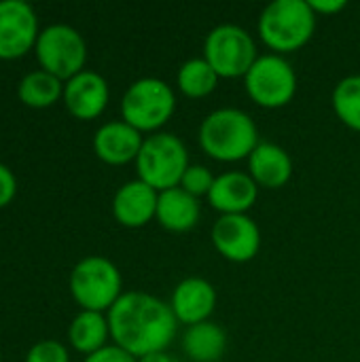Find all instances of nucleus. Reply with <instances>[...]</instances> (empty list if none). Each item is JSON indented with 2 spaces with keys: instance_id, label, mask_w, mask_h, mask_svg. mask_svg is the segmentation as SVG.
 Listing matches in <instances>:
<instances>
[{
  "instance_id": "1",
  "label": "nucleus",
  "mask_w": 360,
  "mask_h": 362,
  "mask_svg": "<svg viewBox=\"0 0 360 362\" xmlns=\"http://www.w3.org/2000/svg\"><path fill=\"white\" fill-rule=\"evenodd\" d=\"M106 318L112 341L136 358L166 352L178 327L170 303L138 291L123 293Z\"/></svg>"
},
{
  "instance_id": "2",
  "label": "nucleus",
  "mask_w": 360,
  "mask_h": 362,
  "mask_svg": "<svg viewBox=\"0 0 360 362\" xmlns=\"http://www.w3.org/2000/svg\"><path fill=\"white\" fill-rule=\"evenodd\" d=\"M197 140L202 151L216 161L248 159L259 144V129L252 117L240 108H216L199 125Z\"/></svg>"
},
{
  "instance_id": "3",
  "label": "nucleus",
  "mask_w": 360,
  "mask_h": 362,
  "mask_svg": "<svg viewBox=\"0 0 360 362\" xmlns=\"http://www.w3.org/2000/svg\"><path fill=\"white\" fill-rule=\"evenodd\" d=\"M316 30V13L308 0H274L259 17L261 40L280 53L301 49Z\"/></svg>"
},
{
  "instance_id": "4",
  "label": "nucleus",
  "mask_w": 360,
  "mask_h": 362,
  "mask_svg": "<svg viewBox=\"0 0 360 362\" xmlns=\"http://www.w3.org/2000/svg\"><path fill=\"white\" fill-rule=\"evenodd\" d=\"M189 165L185 142L170 132H155L144 138L136 157L138 178L159 193L178 187Z\"/></svg>"
},
{
  "instance_id": "5",
  "label": "nucleus",
  "mask_w": 360,
  "mask_h": 362,
  "mask_svg": "<svg viewBox=\"0 0 360 362\" xmlns=\"http://www.w3.org/2000/svg\"><path fill=\"white\" fill-rule=\"evenodd\" d=\"M176 110L174 89L155 76L134 81L121 100V117L125 123L142 132H159Z\"/></svg>"
},
{
  "instance_id": "6",
  "label": "nucleus",
  "mask_w": 360,
  "mask_h": 362,
  "mask_svg": "<svg viewBox=\"0 0 360 362\" xmlns=\"http://www.w3.org/2000/svg\"><path fill=\"white\" fill-rule=\"evenodd\" d=\"M121 288L123 278L117 265L98 255L81 259L70 274V293L89 312H108L123 295Z\"/></svg>"
},
{
  "instance_id": "7",
  "label": "nucleus",
  "mask_w": 360,
  "mask_h": 362,
  "mask_svg": "<svg viewBox=\"0 0 360 362\" xmlns=\"http://www.w3.org/2000/svg\"><path fill=\"white\" fill-rule=\"evenodd\" d=\"M34 53L42 70L66 83L85 70L87 42L76 28L68 23H51L40 30Z\"/></svg>"
},
{
  "instance_id": "8",
  "label": "nucleus",
  "mask_w": 360,
  "mask_h": 362,
  "mask_svg": "<svg viewBox=\"0 0 360 362\" xmlns=\"http://www.w3.org/2000/svg\"><path fill=\"white\" fill-rule=\"evenodd\" d=\"M257 45L248 30L236 23H221L206 34L204 59L221 78L246 76L257 62Z\"/></svg>"
},
{
  "instance_id": "9",
  "label": "nucleus",
  "mask_w": 360,
  "mask_h": 362,
  "mask_svg": "<svg viewBox=\"0 0 360 362\" xmlns=\"http://www.w3.org/2000/svg\"><path fill=\"white\" fill-rule=\"evenodd\" d=\"M246 91L252 102L263 108H282L297 93L295 68L278 53L259 55L244 76Z\"/></svg>"
},
{
  "instance_id": "10",
  "label": "nucleus",
  "mask_w": 360,
  "mask_h": 362,
  "mask_svg": "<svg viewBox=\"0 0 360 362\" xmlns=\"http://www.w3.org/2000/svg\"><path fill=\"white\" fill-rule=\"evenodd\" d=\"M38 34V17L28 2L0 0V59L23 57Z\"/></svg>"
},
{
  "instance_id": "11",
  "label": "nucleus",
  "mask_w": 360,
  "mask_h": 362,
  "mask_svg": "<svg viewBox=\"0 0 360 362\" xmlns=\"http://www.w3.org/2000/svg\"><path fill=\"white\" fill-rule=\"evenodd\" d=\"M212 244L231 263H248L259 255L261 229L248 214H223L212 225Z\"/></svg>"
},
{
  "instance_id": "12",
  "label": "nucleus",
  "mask_w": 360,
  "mask_h": 362,
  "mask_svg": "<svg viewBox=\"0 0 360 362\" xmlns=\"http://www.w3.org/2000/svg\"><path fill=\"white\" fill-rule=\"evenodd\" d=\"M108 83L93 70H83L64 83V104L74 119L91 121L108 106Z\"/></svg>"
},
{
  "instance_id": "13",
  "label": "nucleus",
  "mask_w": 360,
  "mask_h": 362,
  "mask_svg": "<svg viewBox=\"0 0 360 362\" xmlns=\"http://www.w3.org/2000/svg\"><path fill=\"white\" fill-rule=\"evenodd\" d=\"M159 191L142 182L140 178L121 185L112 197V216L127 229L149 225L157 216Z\"/></svg>"
},
{
  "instance_id": "14",
  "label": "nucleus",
  "mask_w": 360,
  "mask_h": 362,
  "mask_svg": "<svg viewBox=\"0 0 360 362\" xmlns=\"http://www.w3.org/2000/svg\"><path fill=\"white\" fill-rule=\"evenodd\" d=\"M170 308L176 320L187 327L206 322L216 308V288L204 278H185L176 284Z\"/></svg>"
},
{
  "instance_id": "15",
  "label": "nucleus",
  "mask_w": 360,
  "mask_h": 362,
  "mask_svg": "<svg viewBox=\"0 0 360 362\" xmlns=\"http://www.w3.org/2000/svg\"><path fill=\"white\" fill-rule=\"evenodd\" d=\"M259 197V185L246 172H223L216 176L208 202L214 210L223 214H246Z\"/></svg>"
},
{
  "instance_id": "16",
  "label": "nucleus",
  "mask_w": 360,
  "mask_h": 362,
  "mask_svg": "<svg viewBox=\"0 0 360 362\" xmlns=\"http://www.w3.org/2000/svg\"><path fill=\"white\" fill-rule=\"evenodd\" d=\"M142 142V134L123 119L108 121L98 127L93 136V151L108 165H125L129 161H136Z\"/></svg>"
},
{
  "instance_id": "17",
  "label": "nucleus",
  "mask_w": 360,
  "mask_h": 362,
  "mask_svg": "<svg viewBox=\"0 0 360 362\" xmlns=\"http://www.w3.org/2000/svg\"><path fill=\"white\" fill-rule=\"evenodd\" d=\"M248 174L259 187L280 189L293 176V159L280 144L259 142L248 157Z\"/></svg>"
},
{
  "instance_id": "18",
  "label": "nucleus",
  "mask_w": 360,
  "mask_h": 362,
  "mask_svg": "<svg viewBox=\"0 0 360 362\" xmlns=\"http://www.w3.org/2000/svg\"><path fill=\"white\" fill-rule=\"evenodd\" d=\"M199 214H202L199 199L187 193L185 189L174 187V189L159 193L155 218L163 229L172 233H185L197 225Z\"/></svg>"
},
{
  "instance_id": "19",
  "label": "nucleus",
  "mask_w": 360,
  "mask_h": 362,
  "mask_svg": "<svg viewBox=\"0 0 360 362\" xmlns=\"http://www.w3.org/2000/svg\"><path fill=\"white\" fill-rule=\"evenodd\" d=\"M182 350L193 362H219L227 352V333L216 322H199L182 335Z\"/></svg>"
},
{
  "instance_id": "20",
  "label": "nucleus",
  "mask_w": 360,
  "mask_h": 362,
  "mask_svg": "<svg viewBox=\"0 0 360 362\" xmlns=\"http://www.w3.org/2000/svg\"><path fill=\"white\" fill-rule=\"evenodd\" d=\"M108 337H110V327H108V318L102 312L81 310L68 327L70 346L85 356L108 346L106 344Z\"/></svg>"
},
{
  "instance_id": "21",
  "label": "nucleus",
  "mask_w": 360,
  "mask_h": 362,
  "mask_svg": "<svg viewBox=\"0 0 360 362\" xmlns=\"http://www.w3.org/2000/svg\"><path fill=\"white\" fill-rule=\"evenodd\" d=\"M17 95L30 108H49L59 98H64V81H59L51 72L38 68V70L28 72L19 81Z\"/></svg>"
},
{
  "instance_id": "22",
  "label": "nucleus",
  "mask_w": 360,
  "mask_h": 362,
  "mask_svg": "<svg viewBox=\"0 0 360 362\" xmlns=\"http://www.w3.org/2000/svg\"><path fill=\"white\" fill-rule=\"evenodd\" d=\"M219 81H221V76L216 74V70L204 57L187 59L178 68V74H176V85L187 98H206V95H210L216 89Z\"/></svg>"
},
{
  "instance_id": "23",
  "label": "nucleus",
  "mask_w": 360,
  "mask_h": 362,
  "mask_svg": "<svg viewBox=\"0 0 360 362\" xmlns=\"http://www.w3.org/2000/svg\"><path fill=\"white\" fill-rule=\"evenodd\" d=\"M331 102L337 119L350 129L360 132V74L342 78L333 89Z\"/></svg>"
},
{
  "instance_id": "24",
  "label": "nucleus",
  "mask_w": 360,
  "mask_h": 362,
  "mask_svg": "<svg viewBox=\"0 0 360 362\" xmlns=\"http://www.w3.org/2000/svg\"><path fill=\"white\" fill-rule=\"evenodd\" d=\"M214 180H216V176L206 168V165H189L187 168V172L182 174V180H180V189H185L187 193H191L193 197H202V195H206L208 197V193H210V189H212V185H214Z\"/></svg>"
},
{
  "instance_id": "25",
  "label": "nucleus",
  "mask_w": 360,
  "mask_h": 362,
  "mask_svg": "<svg viewBox=\"0 0 360 362\" xmlns=\"http://www.w3.org/2000/svg\"><path fill=\"white\" fill-rule=\"evenodd\" d=\"M25 362H70L68 350L55 339H42L28 350Z\"/></svg>"
},
{
  "instance_id": "26",
  "label": "nucleus",
  "mask_w": 360,
  "mask_h": 362,
  "mask_svg": "<svg viewBox=\"0 0 360 362\" xmlns=\"http://www.w3.org/2000/svg\"><path fill=\"white\" fill-rule=\"evenodd\" d=\"M85 362H138V358L132 356L127 350L119 348L117 344H112V346H104L102 350L85 356Z\"/></svg>"
},
{
  "instance_id": "27",
  "label": "nucleus",
  "mask_w": 360,
  "mask_h": 362,
  "mask_svg": "<svg viewBox=\"0 0 360 362\" xmlns=\"http://www.w3.org/2000/svg\"><path fill=\"white\" fill-rule=\"evenodd\" d=\"M17 193V180H15V174L4 165L0 163V208L8 206L13 202Z\"/></svg>"
},
{
  "instance_id": "28",
  "label": "nucleus",
  "mask_w": 360,
  "mask_h": 362,
  "mask_svg": "<svg viewBox=\"0 0 360 362\" xmlns=\"http://www.w3.org/2000/svg\"><path fill=\"white\" fill-rule=\"evenodd\" d=\"M310 2V6H312V11L318 15V13H323V15H335V13H339V11H344L346 8V0H308Z\"/></svg>"
},
{
  "instance_id": "29",
  "label": "nucleus",
  "mask_w": 360,
  "mask_h": 362,
  "mask_svg": "<svg viewBox=\"0 0 360 362\" xmlns=\"http://www.w3.org/2000/svg\"><path fill=\"white\" fill-rule=\"evenodd\" d=\"M138 362H174L166 352H153V354H146L142 358H138Z\"/></svg>"
},
{
  "instance_id": "30",
  "label": "nucleus",
  "mask_w": 360,
  "mask_h": 362,
  "mask_svg": "<svg viewBox=\"0 0 360 362\" xmlns=\"http://www.w3.org/2000/svg\"><path fill=\"white\" fill-rule=\"evenodd\" d=\"M0 362H2V354H0Z\"/></svg>"
}]
</instances>
